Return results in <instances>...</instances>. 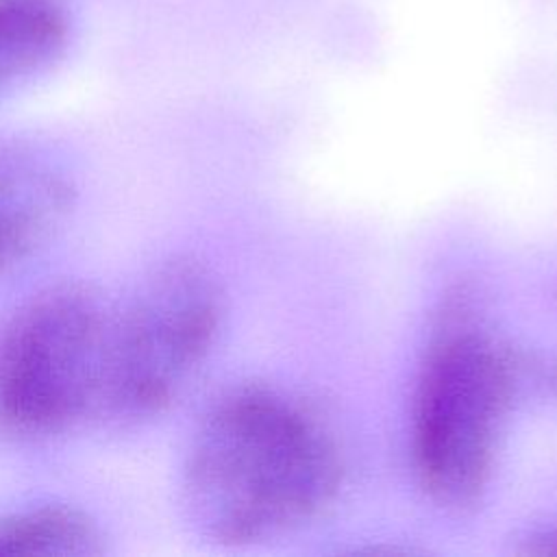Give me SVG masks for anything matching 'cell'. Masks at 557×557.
I'll use <instances>...</instances> for the list:
<instances>
[{
    "label": "cell",
    "mask_w": 557,
    "mask_h": 557,
    "mask_svg": "<svg viewBox=\"0 0 557 557\" xmlns=\"http://www.w3.org/2000/svg\"><path fill=\"white\" fill-rule=\"evenodd\" d=\"M344 483L331 422L307 400L246 383L224 392L189 442L181 494L209 542L248 546L320 518Z\"/></svg>",
    "instance_id": "1"
},
{
    "label": "cell",
    "mask_w": 557,
    "mask_h": 557,
    "mask_svg": "<svg viewBox=\"0 0 557 557\" xmlns=\"http://www.w3.org/2000/svg\"><path fill=\"white\" fill-rule=\"evenodd\" d=\"M516 387L513 352L474 292L455 287L435 313L411 411L413 468L442 509L463 513L481 503Z\"/></svg>",
    "instance_id": "2"
},
{
    "label": "cell",
    "mask_w": 557,
    "mask_h": 557,
    "mask_svg": "<svg viewBox=\"0 0 557 557\" xmlns=\"http://www.w3.org/2000/svg\"><path fill=\"white\" fill-rule=\"evenodd\" d=\"M111 315L83 283L33 294L0 331V426L52 435L102 405Z\"/></svg>",
    "instance_id": "3"
},
{
    "label": "cell",
    "mask_w": 557,
    "mask_h": 557,
    "mask_svg": "<svg viewBox=\"0 0 557 557\" xmlns=\"http://www.w3.org/2000/svg\"><path fill=\"white\" fill-rule=\"evenodd\" d=\"M222 318L220 281L202 261L172 257L154 265L111 320L102 405L124 418L165 411L200 372Z\"/></svg>",
    "instance_id": "4"
},
{
    "label": "cell",
    "mask_w": 557,
    "mask_h": 557,
    "mask_svg": "<svg viewBox=\"0 0 557 557\" xmlns=\"http://www.w3.org/2000/svg\"><path fill=\"white\" fill-rule=\"evenodd\" d=\"M70 187L50 165L0 148V272L26 259L61 224Z\"/></svg>",
    "instance_id": "5"
},
{
    "label": "cell",
    "mask_w": 557,
    "mask_h": 557,
    "mask_svg": "<svg viewBox=\"0 0 557 557\" xmlns=\"http://www.w3.org/2000/svg\"><path fill=\"white\" fill-rule=\"evenodd\" d=\"M104 553L98 522L72 505H39L0 516V557H96Z\"/></svg>",
    "instance_id": "6"
},
{
    "label": "cell",
    "mask_w": 557,
    "mask_h": 557,
    "mask_svg": "<svg viewBox=\"0 0 557 557\" xmlns=\"http://www.w3.org/2000/svg\"><path fill=\"white\" fill-rule=\"evenodd\" d=\"M70 37L59 0H0V89L52 63Z\"/></svg>",
    "instance_id": "7"
},
{
    "label": "cell",
    "mask_w": 557,
    "mask_h": 557,
    "mask_svg": "<svg viewBox=\"0 0 557 557\" xmlns=\"http://www.w3.org/2000/svg\"><path fill=\"white\" fill-rule=\"evenodd\" d=\"M524 553H531V555H557V529L535 535L529 542V546L524 548Z\"/></svg>",
    "instance_id": "8"
}]
</instances>
